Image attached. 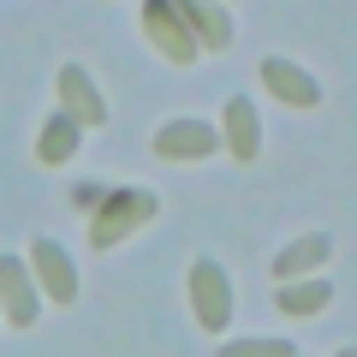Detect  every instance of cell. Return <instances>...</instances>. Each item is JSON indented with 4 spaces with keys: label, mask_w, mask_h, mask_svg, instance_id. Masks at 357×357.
Segmentation results:
<instances>
[{
    "label": "cell",
    "mask_w": 357,
    "mask_h": 357,
    "mask_svg": "<svg viewBox=\"0 0 357 357\" xmlns=\"http://www.w3.org/2000/svg\"><path fill=\"white\" fill-rule=\"evenodd\" d=\"M149 215H155V191H107L102 203H96V215H89V244H96V250H114V244L126 238L131 227H143Z\"/></svg>",
    "instance_id": "cell-1"
},
{
    "label": "cell",
    "mask_w": 357,
    "mask_h": 357,
    "mask_svg": "<svg viewBox=\"0 0 357 357\" xmlns=\"http://www.w3.org/2000/svg\"><path fill=\"white\" fill-rule=\"evenodd\" d=\"M137 18H143V36H149L173 66H191V60H197V36H191V24L178 18V6H167V0H149Z\"/></svg>",
    "instance_id": "cell-2"
},
{
    "label": "cell",
    "mask_w": 357,
    "mask_h": 357,
    "mask_svg": "<svg viewBox=\"0 0 357 357\" xmlns=\"http://www.w3.org/2000/svg\"><path fill=\"white\" fill-rule=\"evenodd\" d=\"M191 304H197V321H203L208 333L227 328V316H232V286H227V274H220L215 262H197V268H191Z\"/></svg>",
    "instance_id": "cell-3"
},
{
    "label": "cell",
    "mask_w": 357,
    "mask_h": 357,
    "mask_svg": "<svg viewBox=\"0 0 357 357\" xmlns=\"http://www.w3.org/2000/svg\"><path fill=\"white\" fill-rule=\"evenodd\" d=\"M60 114L72 119L77 131L84 126H107V107H102V89L84 77V66H66L60 72Z\"/></svg>",
    "instance_id": "cell-4"
},
{
    "label": "cell",
    "mask_w": 357,
    "mask_h": 357,
    "mask_svg": "<svg viewBox=\"0 0 357 357\" xmlns=\"http://www.w3.org/2000/svg\"><path fill=\"white\" fill-rule=\"evenodd\" d=\"M215 126H203V119H173V126L155 131V155L161 161H197V155H215Z\"/></svg>",
    "instance_id": "cell-5"
},
{
    "label": "cell",
    "mask_w": 357,
    "mask_h": 357,
    "mask_svg": "<svg viewBox=\"0 0 357 357\" xmlns=\"http://www.w3.org/2000/svg\"><path fill=\"white\" fill-rule=\"evenodd\" d=\"M30 262H36V280H42V292L54 298V304H72L77 298V274H72V262H66V250L42 232L36 244H30Z\"/></svg>",
    "instance_id": "cell-6"
},
{
    "label": "cell",
    "mask_w": 357,
    "mask_h": 357,
    "mask_svg": "<svg viewBox=\"0 0 357 357\" xmlns=\"http://www.w3.org/2000/svg\"><path fill=\"white\" fill-rule=\"evenodd\" d=\"M262 84L274 89L280 102H292V107H316V102H321L316 77H310V72H298L292 60H262Z\"/></svg>",
    "instance_id": "cell-7"
},
{
    "label": "cell",
    "mask_w": 357,
    "mask_h": 357,
    "mask_svg": "<svg viewBox=\"0 0 357 357\" xmlns=\"http://www.w3.org/2000/svg\"><path fill=\"white\" fill-rule=\"evenodd\" d=\"M0 298H6V316H13L18 328L36 321V286L24 280V268H18L13 256H0Z\"/></svg>",
    "instance_id": "cell-8"
},
{
    "label": "cell",
    "mask_w": 357,
    "mask_h": 357,
    "mask_svg": "<svg viewBox=\"0 0 357 357\" xmlns=\"http://www.w3.org/2000/svg\"><path fill=\"white\" fill-rule=\"evenodd\" d=\"M227 143H232L238 161H250L256 143H262V131H256V107L244 102V96H232V102H227Z\"/></svg>",
    "instance_id": "cell-9"
},
{
    "label": "cell",
    "mask_w": 357,
    "mask_h": 357,
    "mask_svg": "<svg viewBox=\"0 0 357 357\" xmlns=\"http://www.w3.org/2000/svg\"><path fill=\"white\" fill-rule=\"evenodd\" d=\"M77 155V126L66 114H54L48 126H42V137H36V161L42 167H60V161H72Z\"/></svg>",
    "instance_id": "cell-10"
},
{
    "label": "cell",
    "mask_w": 357,
    "mask_h": 357,
    "mask_svg": "<svg viewBox=\"0 0 357 357\" xmlns=\"http://www.w3.org/2000/svg\"><path fill=\"white\" fill-rule=\"evenodd\" d=\"M328 250H333V244L321 238V232H310V238H298V244H286V250L274 256V274H280V286L292 280V274H304V268H316V262H328Z\"/></svg>",
    "instance_id": "cell-11"
},
{
    "label": "cell",
    "mask_w": 357,
    "mask_h": 357,
    "mask_svg": "<svg viewBox=\"0 0 357 357\" xmlns=\"http://www.w3.org/2000/svg\"><path fill=\"white\" fill-rule=\"evenodd\" d=\"M178 18H185L191 30H203V42H208V48H227V36H232L227 6H178Z\"/></svg>",
    "instance_id": "cell-12"
},
{
    "label": "cell",
    "mask_w": 357,
    "mask_h": 357,
    "mask_svg": "<svg viewBox=\"0 0 357 357\" xmlns=\"http://www.w3.org/2000/svg\"><path fill=\"white\" fill-rule=\"evenodd\" d=\"M274 304H280L286 316H316V310L328 304V286H321V280H304V286H292V280H286Z\"/></svg>",
    "instance_id": "cell-13"
},
{
    "label": "cell",
    "mask_w": 357,
    "mask_h": 357,
    "mask_svg": "<svg viewBox=\"0 0 357 357\" xmlns=\"http://www.w3.org/2000/svg\"><path fill=\"white\" fill-rule=\"evenodd\" d=\"M220 357H298L286 340H238V345H220Z\"/></svg>",
    "instance_id": "cell-14"
},
{
    "label": "cell",
    "mask_w": 357,
    "mask_h": 357,
    "mask_svg": "<svg viewBox=\"0 0 357 357\" xmlns=\"http://www.w3.org/2000/svg\"><path fill=\"white\" fill-rule=\"evenodd\" d=\"M340 357H357V351H340Z\"/></svg>",
    "instance_id": "cell-15"
}]
</instances>
